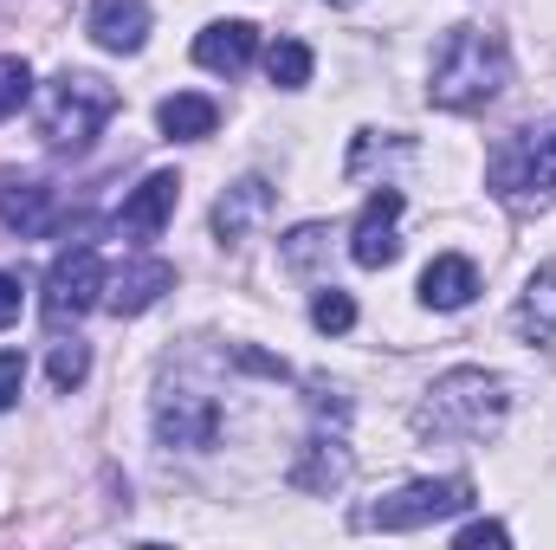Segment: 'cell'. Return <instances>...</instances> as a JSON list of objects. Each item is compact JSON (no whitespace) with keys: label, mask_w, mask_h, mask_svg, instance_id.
Segmentation results:
<instances>
[{"label":"cell","mask_w":556,"mask_h":550,"mask_svg":"<svg viewBox=\"0 0 556 550\" xmlns=\"http://www.w3.org/2000/svg\"><path fill=\"white\" fill-rule=\"evenodd\" d=\"M402 208H408V201H402V188H389V182L369 195V208H363L356 227H350V260H356V266H369V273L395 266V253H402V234H395V227H402Z\"/></svg>","instance_id":"obj_8"},{"label":"cell","mask_w":556,"mask_h":550,"mask_svg":"<svg viewBox=\"0 0 556 550\" xmlns=\"http://www.w3.org/2000/svg\"><path fill=\"white\" fill-rule=\"evenodd\" d=\"M20 389H26V357L20 350H0V414L20 402Z\"/></svg>","instance_id":"obj_25"},{"label":"cell","mask_w":556,"mask_h":550,"mask_svg":"<svg viewBox=\"0 0 556 550\" xmlns=\"http://www.w3.org/2000/svg\"><path fill=\"white\" fill-rule=\"evenodd\" d=\"M472 298H479V266L459 260V253H440L420 273V304H433V311H466Z\"/></svg>","instance_id":"obj_15"},{"label":"cell","mask_w":556,"mask_h":550,"mask_svg":"<svg viewBox=\"0 0 556 550\" xmlns=\"http://www.w3.org/2000/svg\"><path fill=\"white\" fill-rule=\"evenodd\" d=\"M511 389L485 370H446L427 396L415 402V434L420 440H485L505 427Z\"/></svg>","instance_id":"obj_2"},{"label":"cell","mask_w":556,"mask_h":550,"mask_svg":"<svg viewBox=\"0 0 556 550\" xmlns=\"http://www.w3.org/2000/svg\"><path fill=\"white\" fill-rule=\"evenodd\" d=\"M91 39L104 52H137L149 39V7L142 0H91Z\"/></svg>","instance_id":"obj_17"},{"label":"cell","mask_w":556,"mask_h":550,"mask_svg":"<svg viewBox=\"0 0 556 550\" xmlns=\"http://www.w3.org/2000/svg\"><path fill=\"white\" fill-rule=\"evenodd\" d=\"M253 52H260V26H253V20H214V26L194 39V65L227 72V78H240V72L253 65Z\"/></svg>","instance_id":"obj_12"},{"label":"cell","mask_w":556,"mask_h":550,"mask_svg":"<svg viewBox=\"0 0 556 550\" xmlns=\"http://www.w3.org/2000/svg\"><path fill=\"white\" fill-rule=\"evenodd\" d=\"M26 98H33V72H26V59H0V124H7Z\"/></svg>","instance_id":"obj_24"},{"label":"cell","mask_w":556,"mask_h":550,"mask_svg":"<svg viewBox=\"0 0 556 550\" xmlns=\"http://www.w3.org/2000/svg\"><path fill=\"white\" fill-rule=\"evenodd\" d=\"M466 505H472V479L446 473V479H415V486L376 499V505L363 512V525H369V532H427V525H440V518H453V512H466Z\"/></svg>","instance_id":"obj_5"},{"label":"cell","mask_w":556,"mask_h":550,"mask_svg":"<svg viewBox=\"0 0 556 550\" xmlns=\"http://www.w3.org/2000/svg\"><path fill=\"white\" fill-rule=\"evenodd\" d=\"M20 298H26V291H20V278L0 273V330H7L13 317H20Z\"/></svg>","instance_id":"obj_27"},{"label":"cell","mask_w":556,"mask_h":550,"mask_svg":"<svg viewBox=\"0 0 556 550\" xmlns=\"http://www.w3.org/2000/svg\"><path fill=\"white\" fill-rule=\"evenodd\" d=\"M324 253H330V227H317V221H311V227H298V234L285 240V266H291V273H311Z\"/></svg>","instance_id":"obj_22"},{"label":"cell","mask_w":556,"mask_h":550,"mask_svg":"<svg viewBox=\"0 0 556 550\" xmlns=\"http://www.w3.org/2000/svg\"><path fill=\"white\" fill-rule=\"evenodd\" d=\"M175 201H181V182L162 168V175H142L137 188H130V201H124V214H117V234L124 240H155L162 227H168V214H175Z\"/></svg>","instance_id":"obj_10"},{"label":"cell","mask_w":556,"mask_h":550,"mask_svg":"<svg viewBox=\"0 0 556 550\" xmlns=\"http://www.w3.org/2000/svg\"><path fill=\"white\" fill-rule=\"evenodd\" d=\"M337 7H350V0H337Z\"/></svg>","instance_id":"obj_28"},{"label":"cell","mask_w":556,"mask_h":550,"mask_svg":"<svg viewBox=\"0 0 556 550\" xmlns=\"http://www.w3.org/2000/svg\"><path fill=\"white\" fill-rule=\"evenodd\" d=\"M266 214H273V188H266L260 175H247V182H233V188L214 201V234H220V240H247Z\"/></svg>","instance_id":"obj_14"},{"label":"cell","mask_w":556,"mask_h":550,"mask_svg":"<svg viewBox=\"0 0 556 550\" xmlns=\"http://www.w3.org/2000/svg\"><path fill=\"white\" fill-rule=\"evenodd\" d=\"M155 124H162V137H168V142H201V137H214L220 104H214V98H201V91H175V98H162V104H155Z\"/></svg>","instance_id":"obj_18"},{"label":"cell","mask_w":556,"mask_h":550,"mask_svg":"<svg viewBox=\"0 0 556 550\" xmlns=\"http://www.w3.org/2000/svg\"><path fill=\"white\" fill-rule=\"evenodd\" d=\"M0 227H13L20 240H39V234H59V195L33 175H7L0 182Z\"/></svg>","instance_id":"obj_9"},{"label":"cell","mask_w":556,"mask_h":550,"mask_svg":"<svg viewBox=\"0 0 556 550\" xmlns=\"http://www.w3.org/2000/svg\"><path fill=\"white\" fill-rule=\"evenodd\" d=\"M511 85V52L492 26H453L433 52V104L440 111H479Z\"/></svg>","instance_id":"obj_1"},{"label":"cell","mask_w":556,"mask_h":550,"mask_svg":"<svg viewBox=\"0 0 556 550\" xmlns=\"http://www.w3.org/2000/svg\"><path fill=\"white\" fill-rule=\"evenodd\" d=\"M117 117V91L91 72H59L39 98V137L52 149H91V137Z\"/></svg>","instance_id":"obj_4"},{"label":"cell","mask_w":556,"mask_h":550,"mask_svg":"<svg viewBox=\"0 0 556 550\" xmlns=\"http://www.w3.org/2000/svg\"><path fill=\"white\" fill-rule=\"evenodd\" d=\"M220 427H227V409H220L207 389L175 383V389L155 396V440H162V447L207 453V447H220Z\"/></svg>","instance_id":"obj_6"},{"label":"cell","mask_w":556,"mask_h":550,"mask_svg":"<svg viewBox=\"0 0 556 550\" xmlns=\"http://www.w3.org/2000/svg\"><path fill=\"white\" fill-rule=\"evenodd\" d=\"M350 466H356V460H350V447H343L337 434H311V440L298 447V460H291V486L324 499V492H337V486L350 479Z\"/></svg>","instance_id":"obj_13"},{"label":"cell","mask_w":556,"mask_h":550,"mask_svg":"<svg viewBox=\"0 0 556 550\" xmlns=\"http://www.w3.org/2000/svg\"><path fill=\"white\" fill-rule=\"evenodd\" d=\"M311 324H317L324 337H343V330L356 324V298H350V291H337V285H330V291H317V298H311Z\"/></svg>","instance_id":"obj_20"},{"label":"cell","mask_w":556,"mask_h":550,"mask_svg":"<svg viewBox=\"0 0 556 550\" xmlns=\"http://www.w3.org/2000/svg\"><path fill=\"white\" fill-rule=\"evenodd\" d=\"M98 298H104V260H98L91 240H78V247H65V253L52 260V273H46V324H72V317H85Z\"/></svg>","instance_id":"obj_7"},{"label":"cell","mask_w":556,"mask_h":550,"mask_svg":"<svg viewBox=\"0 0 556 550\" xmlns=\"http://www.w3.org/2000/svg\"><path fill=\"white\" fill-rule=\"evenodd\" d=\"M459 550H485V545H511V532L505 525H492V518H479V525H466L459 538H453Z\"/></svg>","instance_id":"obj_26"},{"label":"cell","mask_w":556,"mask_h":550,"mask_svg":"<svg viewBox=\"0 0 556 550\" xmlns=\"http://www.w3.org/2000/svg\"><path fill=\"white\" fill-rule=\"evenodd\" d=\"M46 370H52V389L65 396V389H78V383L91 376V350H85L78 337H72V343H52V363H46Z\"/></svg>","instance_id":"obj_21"},{"label":"cell","mask_w":556,"mask_h":550,"mask_svg":"<svg viewBox=\"0 0 556 550\" xmlns=\"http://www.w3.org/2000/svg\"><path fill=\"white\" fill-rule=\"evenodd\" d=\"M311 65H317V59H311L304 39H278L273 52H266V78H273L278 91H304V85H311Z\"/></svg>","instance_id":"obj_19"},{"label":"cell","mask_w":556,"mask_h":550,"mask_svg":"<svg viewBox=\"0 0 556 550\" xmlns=\"http://www.w3.org/2000/svg\"><path fill=\"white\" fill-rule=\"evenodd\" d=\"M389 155H415V142L408 137H356V149H350V175H369L376 162H389Z\"/></svg>","instance_id":"obj_23"},{"label":"cell","mask_w":556,"mask_h":550,"mask_svg":"<svg viewBox=\"0 0 556 550\" xmlns=\"http://www.w3.org/2000/svg\"><path fill=\"white\" fill-rule=\"evenodd\" d=\"M162 291H175V266H168V260H130V266H117V273L104 278V304H111L117 317L149 311Z\"/></svg>","instance_id":"obj_11"},{"label":"cell","mask_w":556,"mask_h":550,"mask_svg":"<svg viewBox=\"0 0 556 550\" xmlns=\"http://www.w3.org/2000/svg\"><path fill=\"white\" fill-rule=\"evenodd\" d=\"M485 182H492V195H498L505 208H518V214L556 208V117L531 124V130H511V137L492 149Z\"/></svg>","instance_id":"obj_3"},{"label":"cell","mask_w":556,"mask_h":550,"mask_svg":"<svg viewBox=\"0 0 556 550\" xmlns=\"http://www.w3.org/2000/svg\"><path fill=\"white\" fill-rule=\"evenodd\" d=\"M511 330H518L525 343H538V350H556V266L531 273L518 311H511Z\"/></svg>","instance_id":"obj_16"}]
</instances>
